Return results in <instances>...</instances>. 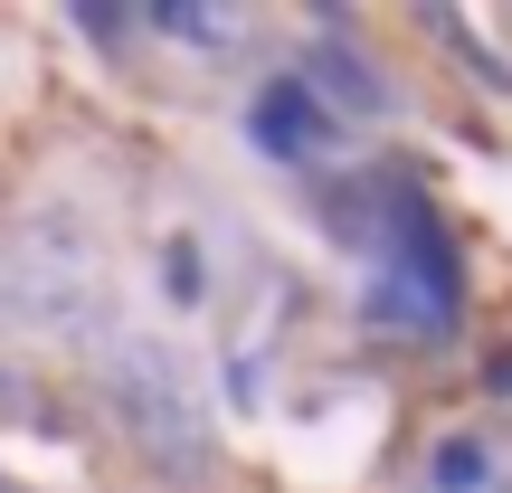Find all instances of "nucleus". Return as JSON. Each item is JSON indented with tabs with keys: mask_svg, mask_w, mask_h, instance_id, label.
I'll return each instance as SVG.
<instances>
[{
	"mask_svg": "<svg viewBox=\"0 0 512 493\" xmlns=\"http://www.w3.org/2000/svg\"><path fill=\"white\" fill-rule=\"evenodd\" d=\"M294 86H304L332 124H380V114H389V76L361 57V38H351V29H323V38H313L304 67H294Z\"/></svg>",
	"mask_w": 512,
	"mask_h": 493,
	"instance_id": "nucleus-3",
	"label": "nucleus"
},
{
	"mask_svg": "<svg viewBox=\"0 0 512 493\" xmlns=\"http://www.w3.org/2000/svg\"><path fill=\"white\" fill-rule=\"evenodd\" d=\"M76 29H86V38H105V48H114V38H133L143 19H133V10H114V0H76Z\"/></svg>",
	"mask_w": 512,
	"mask_h": 493,
	"instance_id": "nucleus-7",
	"label": "nucleus"
},
{
	"mask_svg": "<svg viewBox=\"0 0 512 493\" xmlns=\"http://www.w3.org/2000/svg\"><path fill=\"white\" fill-rule=\"evenodd\" d=\"M105 399H114V418L133 427V446H143L152 465H181V475L209 465V408H200V389L181 380V351L124 332V342L105 351Z\"/></svg>",
	"mask_w": 512,
	"mask_h": 493,
	"instance_id": "nucleus-2",
	"label": "nucleus"
},
{
	"mask_svg": "<svg viewBox=\"0 0 512 493\" xmlns=\"http://www.w3.org/2000/svg\"><path fill=\"white\" fill-rule=\"evenodd\" d=\"M475 475H484L475 446H446V456H437V484H446V493H475Z\"/></svg>",
	"mask_w": 512,
	"mask_h": 493,
	"instance_id": "nucleus-8",
	"label": "nucleus"
},
{
	"mask_svg": "<svg viewBox=\"0 0 512 493\" xmlns=\"http://www.w3.org/2000/svg\"><path fill=\"white\" fill-rule=\"evenodd\" d=\"M247 143H256V152H275V162H304L313 143H332V114L313 105L294 76H275V86L247 105Z\"/></svg>",
	"mask_w": 512,
	"mask_h": 493,
	"instance_id": "nucleus-4",
	"label": "nucleus"
},
{
	"mask_svg": "<svg viewBox=\"0 0 512 493\" xmlns=\"http://www.w3.org/2000/svg\"><path fill=\"white\" fill-rule=\"evenodd\" d=\"M437 29H446V38H465V19H456V10H437ZM465 67H484L494 86H512V67H503V57H484V48H465Z\"/></svg>",
	"mask_w": 512,
	"mask_h": 493,
	"instance_id": "nucleus-9",
	"label": "nucleus"
},
{
	"mask_svg": "<svg viewBox=\"0 0 512 493\" xmlns=\"http://www.w3.org/2000/svg\"><path fill=\"white\" fill-rule=\"evenodd\" d=\"M162 294H171V304H200V294H209L200 247H190V238H171V247H162Z\"/></svg>",
	"mask_w": 512,
	"mask_h": 493,
	"instance_id": "nucleus-6",
	"label": "nucleus"
},
{
	"mask_svg": "<svg viewBox=\"0 0 512 493\" xmlns=\"http://www.w3.org/2000/svg\"><path fill=\"white\" fill-rule=\"evenodd\" d=\"M152 29L181 38V48H200V57H228V48L247 38V19H238V10H209V0H162V10H152Z\"/></svg>",
	"mask_w": 512,
	"mask_h": 493,
	"instance_id": "nucleus-5",
	"label": "nucleus"
},
{
	"mask_svg": "<svg viewBox=\"0 0 512 493\" xmlns=\"http://www.w3.org/2000/svg\"><path fill=\"white\" fill-rule=\"evenodd\" d=\"M0 294L10 313L48 332H86L95 323V294H105V247L76 209H38V219L10 228V256H0Z\"/></svg>",
	"mask_w": 512,
	"mask_h": 493,
	"instance_id": "nucleus-1",
	"label": "nucleus"
}]
</instances>
